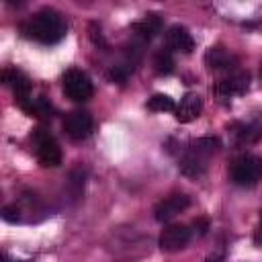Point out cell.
I'll use <instances>...</instances> for the list:
<instances>
[{"mask_svg":"<svg viewBox=\"0 0 262 262\" xmlns=\"http://www.w3.org/2000/svg\"><path fill=\"white\" fill-rule=\"evenodd\" d=\"M20 31L31 41H37L41 45H55L68 35V25L57 10L41 8L20 25Z\"/></svg>","mask_w":262,"mask_h":262,"instance_id":"cell-1","label":"cell"},{"mask_svg":"<svg viewBox=\"0 0 262 262\" xmlns=\"http://www.w3.org/2000/svg\"><path fill=\"white\" fill-rule=\"evenodd\" d=\"M219 139L217 137H199L186 145L178 160V168L184 176L196 178L207 170L209 158L219 149Z\"/></svg>","mask_w":262,"mask_h":262,"instance_id":"cell-2","label":"cell"},{"mask_svg":"<svg viewBox=\"0 0 262 262\" xmlns=\"http://www.w3.org/2000/svg\"><path fill=\"white\" fill-rule=\"evenodd\" d=\"M229 180L237 186H254L262 180V158L254 154H242L229 164Z\"/></svg>","mask_w":262,"mask_h":262,"instance_id":"cell-3","label":"cell"},{"mask_svg":"<svg viewBox=\"0 0 262 262\" xmlns=\"http://www.w3.org/2000/svg\"><path fill=\"white\" fill-rule=\"evenodd\" d=\"M33 143H35V154L41 166L45 168H55L61 164V147L57 143V139L43 127H37L31 135Z\"/></svg>","mask_w":262,"mask_h":262,"instance_id":"cell-4","label":"cell"},{"mask_svg":"<svg viewBox=\"0 0 262 262\" xmlns=\"http://www.w3.org/2000/svg\"><path fill=\"white\" fill-rule=\"evenodd\" d=\"M61 88H63V94L74 102H86L94 94L92 80L88 78L86 72L78 68H72L61 76Z\"/></svg>","mask_w":262,"mask_h":262,"instance_id":"cell-5","label":"cell"},{"mask_svg":"<svg viewBox=\"0 0 262 262\" xmlns=\"http://www.w3.org/2000/svg\"><path fill=\"white\" fill-rule=\"evenodd\" d=\"M250 88V74L244 70H233L227 76H223L215 86L213 92L221 98H231V96H242Z\"/></svg>","mask_w":262,"mask_h":262,"instance_id":"cell-6","label":"cell"},{"mask_svg":"<svg viewBox=\"0 0 262 262\" xmlns=\"http://www.w3.org/2000/svg\"><path fill=\"white\" fill-rule=\"evenodd\" d=\"M92 127H94V121H92L90 113H86V111H72L63 119V131L74 141L86 139L90 135Z\"/></svg>","mask_w":262,"mask_h":262,"instance_id":"cell-7","label":"cell"},{"mask_svg":"<svg viewBox=\"0 0 262 262\" xmlns=\"http://www.w3.org/2000/svg\"><path fill=\"white\" fill-rule=\"evenodd\" d=\"M190 205V199L184 194V192H174V194H168L166 199H162L156 207H154V217L162 223L174 219L176 215H180L182 211H186Z\"/></svg>","mask_w":262,"mask_h":262,"instance_id":"cell-8","label":"cell"},{"mask_svg":"<svg viewBox=\"0 0 262 262\" xmlns=\"http://www.w3.org/2000/svg\"><path fill=\"white\" fill-rule=\"evenodd\" d=\"M190 235H192V231L186 225L172 223V225L164 227V231L160 233L158 244H160V248L164 252H178V250H182L190 242Z\"/></svg>","mask_w":262,"mask_h":262,"instance_id":"cell-9","label":"cell"},{"mask_svg":"<svg viewBox=\"0 0 262 262\" xmlns=\"http://www.w3.org/2000/svg\"><path fill=\"white\" fill-rule=\"evenodd\" d=\"M205 63H207L209 70H215V72L217 70H227V72L237 70V57L229 49H225L221 45H213V47L207 49Z\"/></svg>","mask_w":262,"mask_h":262,"instance_id":"cell-10","label":"cell"},{"mask_svg":"<svg viewBox=\"0 0 262 262\" xmlns=\"http://www.w3.org/2000/svg\"><path fill=\"white\" fill-rule=\"evenodd\" d=\"M201 113H203V98L196 92H186L174 108V117L180 123H190V121L199 119Z\"/></svg>","mask_w":262,"mask_h":262,"instance_id":"cell-11","label":"cell"},{"mask_svg":"<svg viewBox=\"0 0 262 262\" xmlns=\"http://www.w3.org/2000/svg\"><path fill=\"white\" fill-rule=\"evenodd\" d=\"M166 47L170 51H178V53H192L194 49V39L188 33L186 27L182 25H172L166 31Z\"/></svg>","mask_w":262,"mask_h":262,"instance_id":"cell-12","label":"cell"},{"mask_svg":"<svg viewBox=\"0 0 262 262\" xmlns=\"http://www.w3.org/2000/svg\"><path fill=\"white\" fill-rule=\"evenodd\" d=\"M2 82H4V86H8L14 92L16 102L31 96V80L16 68H4L2 70Z\"/></svg>","mask_w":262,"mask_h":262,"instance_id":"cell-13","label":"cell"},{"mask_svg":"<svg viewBox=\"0 0 262 262\" xmlns=\"http://www.w3.org/2000/svg\"><path fill=\"white\" fill-rule=\"evenodd\" d=\"M131 31H133L135 39H139L141 43H147L162 31V18L158 14H145L141 20L131 25Z\"/></svg>","mask_w":262,"mask_h":262,"instance_id":"cell-14","label":"cell"},{"mask_svg":"<svg viewBox=\"0 0 262 262\" xmlns=\"http://www.w3.org/2000/svg\"><path fill=\"white\" fill-rule=\"evenodd\" d=\"M151 66H154V72L160 74V76H166L174 70V57H172V51L168 47H160L156 53H154V59H151Z\"/></svg>","mask_w":262,"mask_h":262,"instance_id":"cell-15","label":"cell"},{"mask_svg":"<svg viewBox=\"0 0 262 262\" xmlns=\"http://www.w3.org/2000/svg\"><path fill=\"white\" fill-rule=\"evenodd\" d=\"M147 108L154 111V113H164V111H174L176 104L168 94H154L147 100Z\"/></svg>","mask_w":262,"mask_h":262,"instance_id":"cell-16","label":"cell"},{"mask_svg":"<svg viewBox=\"0 0 262 262\" xmlns=\"http://www.w3.org/2000/svg\"><path fill=\"white\" fill-rule=\"evenodd\" d=\"M20 211H18V207L16 205H8V207H4L2 209V217H4V221H10V223H14V221H18L20 219V215H18Z\"/></svg>","mask_w":262,"mask_h":262,"instance_id":"cell-17","label":"cell"},{"mask_svg":"<svg viewBox=\"0 0 262 262\" xmlns=\"http://www.w3.org/2000/svg\"><path fill=\"white\" fill-rule=\"evenodd\" d=\"M254 242H256L258 246H262V219H260V223H258V227H256V231H254Z\"/></svg>","mask_w":262,"mask_h":262,"instance_id":"cell-18","label":"cell"},{"mask_svg":"<svg viewBox=\"0 0 262 262\" xmlns=\"http://www.w3.org/2000/svg\"><path fill=\"white\" fill-rule=\"evenodd\" d=\"M2 262H25V260H10L8 256H2Z\"/></svg>","mask_w":262,"mask_h":262,"instance_id":"cell-19","label":"cell"},{"mask_svg":"<svg viewBox=\"0 0 262 262\" xmlns=\"http://www.w3.org/2000/svg\"><path fill=\"white\" fill-rule=\"evenodd\" d=\"M260 78H262V70H260Z\"/></svg>","mask_w":262,"mask_h":262,"instance_id":"cell-20","label":"cell"}]
</instances>
